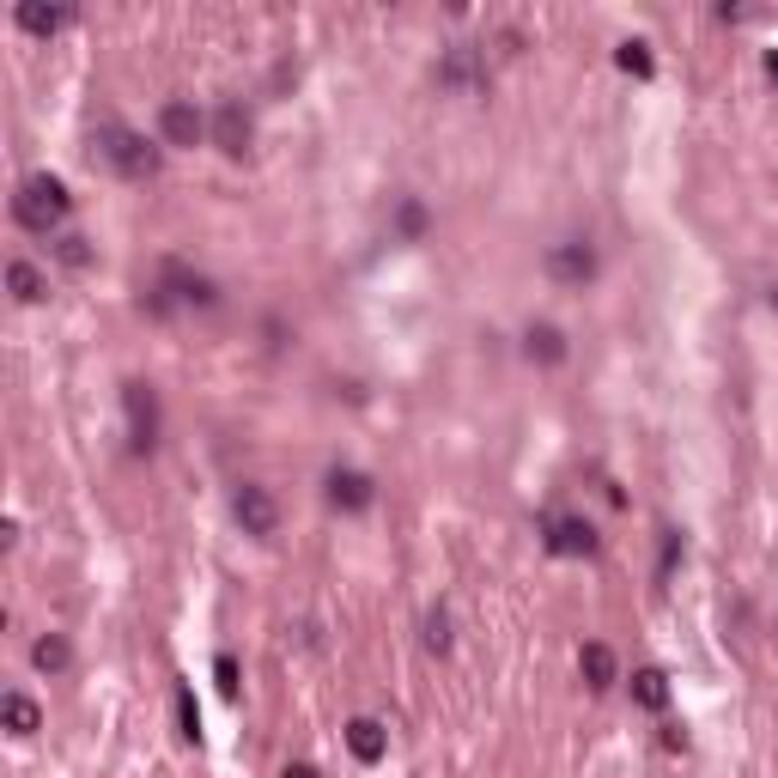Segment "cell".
<instances>
[{"instance_id":"13","label":"cell","mask_w":778,"mask_h":778,"mask_svg":"<svg viewBox=\"0 0 778 778\" xmlns=\"http://www.w3.org/2000/svg\"><path fill=\"white\" fill-rule=\"evenodd\" d=\"M578 675H584V687H596V693H602V687H614L621 681V663H614V651L602 639H590L578 651Z\"/></svg>"},{"instance_id":"23","label":"cell","mask_w":778,"mask_h":778,"mask_svg":"<svg viewBox=\"0 0 778 778\" xmlns=\"http://www.w3.org/2000/svg\"><path fill=\"white\" fill-rule=\"evenodd\" d=\"M396 226H401V238H420V231H426V207H420V201H401Z\"/></svg>"},{"instance_id":"22","label":"cell","mask_w":778,"mask_h":778,"mask_svg":"<svg viewBox=\"0 0 778 778\" xmlns=\"http://www.w3.org/2000/svg\"><path fill=\"white\" fill-rule=\"evenodd\" d=\"M55 256H62L67 268H92V244H86V238H55Z\"/></svg>"},{"instance_id":"24","label":"cell","mask_w":778,"mask_h":778,"mask_svg":"<svg viewBox=\"0 0 778 778\" xmlns=\"http://www.w3.org/2000/svg\"><path fill=\"white\" fill-rule=\"evenodd\" d=\"M214 681H219V693H226V700H238V656H226V651L214 656Z\"/></svg>"},{"instance_id":"11","label":"cell","mask_w":778,"mask_h":778,"mask_svg":"<svg viewBox=\"0 0 778 778\" xmlns=\"http://www.w3.org/2000/svg\"><path fill=\"white\" fill-rule=\"evenodd\" d=\"M13 18H18V31H31V37H55V31H67V25H74V7H43V0H18Z\"/></svg>"},{"instance_id":"15","label":"cell","mask_w":778,"mask_h":778,"mask_svg":"<svg viewBox=\"0 0 778 778\" xmlns=\"http://www.w3.org/2000/svg\"><path fill=\"white\" fill-rule=\"evenodd\" d=\"M0 724L13 736H37L43 730V705H37L31 693H7V700H0Z\"/></svg>"},{"instance_id":"20","label":"cell","mask_w":778,"mask_h":778,"mask_svg":"<svg viewBox=\"0 0 778 778\" xmlns=\"http://www.w3.org/2000/svg\"><path fill=\"white\" fill-rule=\"evenodd\" d=\"M177 736H183V742H201V705H195V687H177Z\"/></svg>"},{"instance_id":"16","label":"cell","mask_w":778,"mask_h":778,"mask_svg":"<svg viewBox=\"0 0 778 778\" xmlns=\"http://www.w3.org/2000/svg\"><path fill=\"white\" fill-rule=\"evenodd\" d=\"M31 663H37V675H67L74 669V645H67L62 633H43V639L31 645Z\"/></svg>"},{"instance_id":"12","label":"cell","mask_w":778,"mask_h":778,"mask_svg":"<svg viewBox=\"0 0 778 778\" xmlns=\"http://www.w3.org/2000/svg\"><path fill=\"white\" fill-rule=\"evenodd\" d=\"M347 748H353V761L359 766H378L383 754H390V730H383L378 717H353L347 724Z\"/></svg>"},{"instance_id":"17","label":"cell","mask_w":778,"mask_h":778,"mask_svg":"<svg viewBox=\"0 0 778 778\" xmlns=\"http://www.w3.org/2000/svg\"><path fill=\"white\" fill-rule=\"evenodd\" d=\"M7 286H13L18 305H43V298H49V280L37 275L31 262H7Z\"/></svg>"},{"instance_id":"25","label":"cell","mask_w":778,"mask_h":778,"mask_svg":"<svg viewBox=\"0 0 778 778\" xmlns=\"http://www.w3.org/2000/svg\"><path fill=\"white\" fill-rule=\"evenodd\" d=\"M280 778H322V773H317V766H310V761H292V766H286V773H280Z\"/></svg>"},{"instance_id":"9","label":"cell","mask_w":778,"mask_h":778,"mask_svg":"<svg viewBox=\"0 0 778 778\" xmlns=\"http://www.w3.org/2000/svg\"><path fill=\"white\" fill-rule=\"evenodd\" d=\"M329 505L335 511H347V518H359V511H371V499H378V481H371L366 469H329Z\"/></svg>"},{"instance_id":"6","label":"cell","mask_w":778,"mask_h":778,"mask_svg":"<svg viewBox=\"0 0 778 778\" xmlns=\"http://www.w3.org/2000/svg\"><path fill=\"white\" fill-rule=\"evenodd\" d=\"M123 408H128V444L146 457L158 444V396L146 383H123Z\"/></svg>"},{"instance_id":"10","label":"cell","mask_w":778,"mask_h":778,"mask_svg":"<svg viewBox=\"0 0 778 778\" xmlns=\"http://www.w3.org/2000/svg\"><path fill=\"white\" fill-rule=\"evenodd\" d=\"M207 140H214L226 158H244V153H250V110H244V104H219Z\"/></svg>"},{"instance_id":"3","label":"cell","mask_w":778,"mask_h":778,"mask_svg":"<svg viewBox=\"0 0 778 778\" xmlns=\"http://www.w3.org/2000/svg\"><path fill=\"white\" fill-rule=\"evenodd\" d=\"M231 518L244 523V535L268 541V535L280 530V499H275L268 487H256V481H244V487L231 493Z\"/></svg>"},{"instance_id":"18","label":"cell","mask_w":778,"mask_h":778,"mask_svg":"<svg viewBox=\"0 0 778 778\" xmlns=\"http://www.w3.org/2000/svg\"><path fill=\"white\" fill-rule=\"evenodd\" d=\"M633 700H639L645 712H663V705H669V675L663 669H633Z\"/></svg>"},{"instance_id":"14","label":"cell","mask_w":778,"mask_h":778,"mask_svg":"<svg viewBox=\"0 0 778 778\" xmlns=\"http://www.w3.org/2000/svg\"><path fill=\"white\" fill-rule=\"evenodd\" d=\"M523 359H535V366H560L565 359V335L553 329V322H530V329H523Z\"/></svg>"},{"instance_id":"7","label":"cell","mask_w":778,"mask_h":778,"mask_svg":"<svg viewBox=\"0 0 778 778\" xmlns=\"http://www.w3.org/2000/svg\"><path fill=\"white\" fill-rule=\"evenodd\" d=\"M541 268H548L560 286H590L596 280V250L584 244V238H565V244H553L548 256H541Z\"/></svg>"},{"instance_id":"26","label":"cell","mask_w":778,"mask_h":778,"mask_svg":"<svg viewBox=\"0 0 778 778\" xmlns=\"http://www.w3.org/2000/svg\"><path fill=\"white\" fill-rule=\"evenodd\" d=\"M766 74H773V86H778V49H766Z\"/></svg>"},{"instance_id":"8","label":"cell","mask_w":778,"mask_h":778,"mask_svg":"<svg viewBox=\"0 0 778 778\" xmlns=\"http://www.w3.org/2000/svg\"><path fill=\"white\" fill-rule=\"evenodd\" d=\"M207 128H214V123H207L189 98H170V104L158 110V135H165V146H201Z\"/></svg>"},{"instance_id":"4","label":"cell","mask_w":778,"mask_h":778,"mask_svg":"<svg viewBox=\"0 0 778 778\" xmlns=\"http://www.w3.org/2000/svg\"><path fill=\"white\" fill-rule=\"evenodd\" d=\"M438 86L444 92H487V62H481V49L474 43H457V49H444V62H438Z\"/></svg>"},{"instance_id":"1","label":"cell","mask_w":778,"mask_h":778,"mask_svg":"<svg viewBox=\"0 0 778 778\" xmlns=\"http://www.w3.org/2000/svg\"><path fill=\"white\" fill-rule=\"evenodd\" d=\"M92 158L110 165L116 177H128V183H140V177L158 170V146H146V135H135L128 123H98L92 128Z\"/></svg>"},{"instance_id":"5","label":"cell","mask_w":778,"mask_h":778,"mask_svg":"<svg viewBox=\"0 0 778 778\" xmlns=\"http://www.w3.org/2000/svg\"><path fill=\"white\" fill-rule=\"evenodd\" d=\"M541 535H548V553H560V560H584L602 548L590 518H541Z\"/></svg>"},{"instance_id":"2","label":"cell","mask_w":778,"mask_h":778,"mask_svg":"<svg viewBox=\"0 0 778 778\" xmlns=\"http://www.w3.org/2000/svg\"><path fill=\"white\" fill-rule=\"evenodd\" d=\"M67 207H74V195H67L62 177H49V170H37V177H25L13 195V219L25 231H37V238H49V231L67 219Z\"/></svg>"},{"instance_id":"19","label":"cell","mask_w":778,"mask_h":778,"mask_svg":"<svg viewBox=\"0 0 778 778\" xmlns=\"http://www.w3.org/2000/svg\"><path fill=\"white\" fill-rule=\"evenodd\" d=\"M614 62H621V74H633V79H651V74H656L651 43H639V37H626V43L614 49Z\"/></svg>"},{"instance_id":"21","label":"cell","mask_w":778,"mask_h":778,"mask_svg":"<svg viewBox=\"0 0 778 778\" xmlns=\"http://www.w3.org/2000/svg\"><path fill=\"white\" fill-rule=\"evenodd\" d=\"M426 651H450V614H444V609H432L426 614Z\"/></svg>"}]
</instances>
